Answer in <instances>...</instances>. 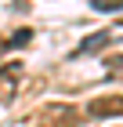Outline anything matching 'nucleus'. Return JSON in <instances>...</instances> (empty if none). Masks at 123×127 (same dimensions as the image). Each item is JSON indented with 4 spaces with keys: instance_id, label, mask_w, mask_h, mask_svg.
Segmentation results:
<instances>
[{
    "instance_id": "2",
    "label": "nucleus",
    "mask_w": 123,
    "mask_h": 127,
    "mask_svg": "<svg viewBox=\"0 0 123 127\" xmlns=\"http://www.w3.org/2000/svg\"><path fill=\"white\" fill-rule=\"evenodd\" d=\"M91 7H94V11H120L123 0H91Z\"/></svg>"
},
{
    "instance_id": "3",
    "label": "nucleus",
    "mask_w": 123,
    "mask_h": 127,
    "mask_svg": "<svg viewBox=\"0 0 123 127\" xmlns=\"http://www.w3.org/2000/svg\"><path fill=\"white\" fill-rule=\"evenodd\" d=\"M112 36H91V40H83V51H94V47H105Z\"/></svg>"
},
{
    "instance_id": "1",
    "label": "nucleus",
    "mask_w": 123,
    "mask_h": 127,
    "mask_svg": "<svg viewBox=\"0 0 123 127\" xmlns=\"http://www.w3.org/2000/svg\"><path fill=\"white\" fill-rule=\"evenodd\" d=\"M87 113L91 116H123V98L120 95H105V98H94L91 105H87Z\"/></svg>"
}]
</instances>
